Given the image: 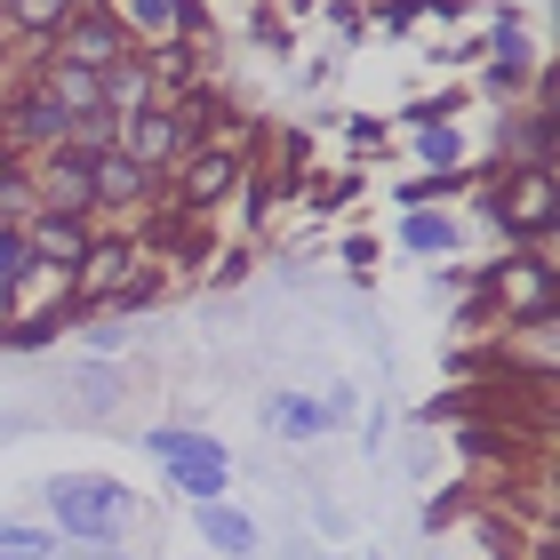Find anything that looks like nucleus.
<instances>
[{"mask_svg": "<svg viewBox=\"0 0 560 560\" xmlns=\"http://www.w3.org/2000/svg\"><path fill=\"white\" fill-rule=\"evenodd\" d=\"M40 504L57 521V537H72V545H120L137 528V489L113 472H57L40 489Z\"/></svg>", "mask_w": 560, "mask_h": 560, "instance_id": "f257e3e1", "label": "nucleus"}, {"mask_svg": "<svg viewBox=\"0 0 560 560\" xmlns=\"http://www.w3.org/2000/svg\"><path fill=\"white\" fill-rule=\"evenodd\" d=\"M129 393H137V376L120 361H96V352H89V361H65L33 400L48 417H65V424H105V417L129 409Z\"/></svg>", "mask_w": 560, "mask_h": 560, "instance_id": "f03ea898", "label": "nucleus"}, {"mask_svg": "<svg viewBox=\"0 0 560 560\" xmlns=\"http://www.w3.org/2000/svg\"><path fill=\"white\" fill-rule=\"evenodd\" d=\"M65 105L48 89H16L9 105H0V161H16V168H33L40 152H57L65 144Z\"/></svg>", "mask_w": 560, "mask_h": 560, "instance_id": "7ed1b4c3", "label": "nucleus"}, {"mask_svg": "<svg viewBox=\"0 0 560 560\" xmlns=\"http://www.w3.org/2000/svg\"><path fill=\"white\" fill-rule=\"evenodd\" d=\"M120 57H137V33L120 24V9H81L57 33V65H81V72H113Z\"/></svg>", "mask_w": 560, "mask_h": 560, "instance_id": "20e7f679", "label": "nucleus"}, {"mask_svg": "<svg viewBox=\"0 0 560 560\" xmlns=\"http://www.w3.org/2000/svg\"><path fill=\"white\" fill-rule=\"evenodd\" d=\"M489 217L504 224V241H552V168H504V192H489Z\"/></svg>", "mask_w": 560, "mask_h": 560, "instance_id": "39448f33", "label": "nucleus"}, {"mask_svg": "<svg viewBox=\"0 0 560 560\" xmlns=\"http://www.w3.org/2000/svg\"><path fill=\"white\" fill-rule=\"evenodd\" d=\"M33 192H40V217H81L89 224V209H96L89 161H81V152H65V144L33 161Z\"/></svg>", "mask_w": 560, "mask_h": 560, "instance_id": "423d86ee", "label": "nucleus"}, {"mask_svg": "<svg viewBox=\"0 0 560 560\" xmlns=\"http://www.w3.org/2000/svg\"><path fill=\"white\" fill-rule=\"evenodd\" d=\"M480 296H504V304H497L504 328H552V304H560V296H552V272H545V265H513V257H504V272H497Z\"/></svg>", "mask_w": 560, "mask_h": 560, "instance_id": "0eeeda50", "label": "nucleus"}, {"mask_svg": "<svg viewBox=\"0 0 560 560\" xmlns=\"http://www.w3.org/2000/svg\"><path fill=\"white\" fill-rule=\"evenodd\" d=\"M241 192V144H192L185 176H176V209H217Z\"/></svg>", "mask_w": 560, "mask_h": 560, "instance_id": "6e6552de", "label": "nucleus"}, {"mask_svg": "<svg viewBox=\"0 0 560 560\" xmlns=\"http://www.w3.org/2000/svg\"><path fill=\"white\" fill-rule=\"evenodd\" d=\"M257 424L272 432L280 448H320V432L337 424V417H328L320 393H265V400H257Z\"/></svg>", "mask_w": 560, "mask_h": 560, "instance_id": "1a4fd4ad", "label": "nucleus"}, {"mask_svg": "<svg viewBox=\"0 0 560 560\" xmlns=\"http://www.w3.org/2000/svg\"><path fill=\"white\" fill-rule=\"evenodd\" d=\"M137 265H144V248H137V241H89V257L72 265V296H81L89 313H96V304H113V296H120V280H129Z\"/></svg>", "mask_w": 560, "mask_h": 560, "instance_id": "9d476101", "label": "nucleus"}, {"mask_svg": "<svg viewBox=\"0 0 560 560\" xmlns=\"http://www.w3.org/2000/svg\"><path fill=\"white\" fill-rule=\"evenodd\" d=\"M120 152H129L137 168H152V176H161L168 161H185L192 144H185V129H176V113H168V105H152V113H137L129 129H120Z\"/></svg>", "mask_w": 560, "mask_h": 560, "instance_id": "9b49d317", "label": "nucleus"}, {"mask_svg": "<svg viewBox=\"0 0 560 560\" xmlns=\"http://www.w3.org/2000/svg\"><path fill=\"white\" fill-rule=\"evenodd\" d=\"M185 513H192V528H200V537H209V545H217L224 560H257V552H265V528L248 521L241 504L209 497V504H185Z\"/></svg>", "mask_w": 560, "mask_h": 560, "instance_id": "f8f14e48", "label": "nucleus"}, {"mask_svg": "<svg viewBox=\"0 0 560 560\" xmlns=\"http://www.w3.org/2000/svg\"><path fill=\"white\" fill-rule=\"evenodd\" d=\"M89 185H96V209H129V200H152V168H137L129 152H96L89 161Z\"/></svg>", "mask_w": 560, "mask_h": 560, "instance_id": "ddd939ff", "label": "nucleus"}, {"mask_svg": "<svg viewBox=\"0 0 560 560\" xmlns=\"http://www.w3.org/2000/svg\"><path fill=\"white\" fill-rule=\"evenodd\" d=\"M89 241H96V233H89L81 217H33V224H24V248H33L40 265H65V272L89 257Z\"/></svg>", "mask_w": 560, "mask_h": 560, "instance_id": "4468645a", "label": "nucleus"}, {"mask_svg": "<svg viewBox=\"0 0 560 560\" xmlns=\"http://www.w3.org/2000/svg\"><path fill=\"white\" fill-rule=\"evenodd\" d=\"M96 81H105V113H120V120H137V113H152V105H161V89H152L144 57H120L113 72H96Z\"/></svg>", "mask_w": 560, "mask_h": 560, "instance_id": "2eb2a0df", "label": "nucleus"}, {"mask_svg": "<svg viewBox=\"0 0 560 560\" xmlns=\"http://www.w3.org/2000/svg\"><path fill=\"white\" fill-rule=\"evenodd\" d=\"M137 441L161 456V465H233L209 432H185V424H152V432H137Z\"/></svg>", "mask_w": 560, "mask_h": 560, "instance_id": "dca6fc26", "label": "nucleus"}, {"mask_svg": "<svg viewBox=\"0 0 560 560\" xmlns=\"http://www.w3.org/2000/svg\"><path fill=\"white\" fill-rule=\"evenodd\" d=\"M504 161L552 168V105H528L521 120H504Z\"/></svg>", "mask_w": 560, "mask_h": 560, "instance_id": "f3484780", "label": "nucleus"}, {"mask_svg": "<svg viewBox=\"0 0 560 560\" xmlns=\"http://www.w3.org/2000/svg\"><path fill=\"white\" fill-rule=\"evenodd\" d=\"M137 57H144V72H152V89H176V81L200 89V48H192L185 33L161 40V48H137Z\"/></svg>", "mask_w": 560, "mask_h": 560, "instance_id": "a211bd4d", "label": "nucleus"}, {"mask_svg": "<svg viewBox=\"0 0 560 560\" xmlns=\"http://www.w3.org/2000/svg\"><path fill=\"white\" fill-rule=\"evenodd\" d=\"M456 217H432V209H409L400 217V248H409V257H456Z\"/></svg>", "mask_w": 560, "mask_h": 560, "instance_id": "6ab92c4d", "label": "nucleus"}, {"mask_svg": "<svg viewBox=\"0 0 560 560\" xmlns=\"http://www.w3.org/2000/svg\"><path fill=\"white\" fill-rule=\"evenodd\" d=\"M33 89H48L65 113H96V105H105V81H96V72H81V65H48Z\"/></svg>", "mask_w": 560, "mask_h": 560, "instance_id": "aec40b11", "label": "nucleus"}, {"mask_svg": "<svg viewBox=\"0 0 560 560\" xmlns=\"http://www.w3.org/2000/svg\"><path fill=\"white\" fill-rule=\"evenodd\" d=\"M40 217V192H33V168L0 161V233H24Z\"/></svg>", "mask_w": 560, "mask_h": 560, "instance_id": "412c9836", "label": "nucleus"}, {"mask_svg": "<svg viewBox=\"0 0 560 560\" xmlns=\"http://www.w3.org/2000/svg\"><path fill=\"white\" fill-rule=\"evenodd\" d=\"M81 9H89V0H9V24H16V33H33V40H57Z\"/></svg>", "mask_w": 560, "mask_h": 560, "instance_id": "4be33fe9", "label": "nucleus"}, {"mask_svg": "<svg viewBox=\"0 0 560 560\" xmlns=\"http://www.w3.org/2000/svg\"><path fill=\"white\" fill-rule=\"evenodd\" d=\"M81 345L96 352V361H120V352L137 345V320H129V313H89V320H81Z\"/></svg>", "mask_w": 560, "mask_h": 560, "instance_id": "5701e85b", "label": "nucleus"}, {"mask_svg": "<svg viewBox=\"0 0 560 560\" xmlns=\"http://www.w3.org/2000/svg\"><path fill=\"white\" fill-rule=\"evenodd\" d=\"M161 296H168V272H161V265H137L129 280H120V296H113V304H120L129 320H144V313H152Z\"/></svg>", "mask_w": 560, "mask_h": 560, "instance_id": "b1692460", "label": "nucleus"}, {"mask_svg": "<svg viewBox=\"0 0 560 560\" xmlns=\"http://www.w3.org/2000/svg\"><path fill=\"white\" fill-rule=\"evenodd\" d=\"M0 560H57V537L40 521H0Z\"/></svg>", "mask_w": 560, "mask_h": 560, "instance_id": "393cba45", "label": "nucleus"}, {"mask_svg": "<svg viewBox=\"0 0 560 560\" xmlns=\"http://www.w3.org/2000/svg\"><path fill=\"white\" fill-rule=\"evenodd\" d=\"M224 480H233V465H168V489L185 497V504H209V497H224Z\"/></svg>", "mask_w": 560, "mask_h": 560, "instance_id": "a878e982", "label": "nucleus"}, {"mask_svg": "<svg viewBox=\"0 0 560 560\" xmlns=\"http://www.w3.org/2000/svg\"><path fill=\"white\" fill-rule=\"evenodd\" d=\"M57 417L40 409V400H0V448H16V441H33V432H48Z\"/></svg>", "mask_w": 560, "mask_h": 560, "instance_id": "bb28decb", "label": "nucleus"}, {"mask_svg": "<svg viewBox=\"0 0 560 560\" xmlns=\"http://www.w3.org/2000/svg\"><path fill=\"white\" fill-rule=\"evenodd\" d=\"M521 72H528V40H521V33H504V40H497V57H489V89H513Z\"/></svg>", "mask_w": 560, "mask_h": 560, "instance_id": "cd10ccee", "label": "nucleus"}, {"mask_svg": "<svg viewBox=\"0 0 560 560\" xmlns=\"http://www.w3.org/2000/svg\"><path fill=\"white\" fill-rule=\"evenodd\" d=\"M417 152H424V168H456V152H465V144H456L448 120H432V129H417Z\"/></svg>", "mask_w": 560, "mask_h": 560, "instance_id": "c85d7f7f", "label": "nucleus"}, {"mask_svg": "<svg viewBox=\"0 0 560 560\" xmlns=\"http://www.w3.org/2000/svg\"><path fill=\"white\" fill-rule=\"evenodd\" d=\"M176 9H185V0H129L120 24H129V33H137V24H176Z\"/></svg>", "mask_w": 560, "mask_h": 560, "instance_id": "c756f323", "label": "nucleus"}, {"mask_svg": "<svg viewBox=\"0 0 560 560\" xmlns=\"http://www.w3.org/2000/svg\"><path fill=\"white\" fill-rule=\"evenodd\" d=\"M456 513H465V489H441V497L424 504V528H432V537H441V528H448Z\"/></svg>", "mask_w": 560, "mask_h": 560, "instance_id": "7c9ffc66", "label": "nucleus"}, {"mask_svg": "<svg viewBox=\"0 0 560 560\" xmlns=\"http://www.w3.org/2000/svg\"><path fill=\"white\" fill-rule=\"evenodd\" d=\"M280 560H337V552L313 545V537H280Z\"/></svg>", "mask_w": 560, "mask_h": 560, "instance_id": "2f4dec72", "label": "nucleus"}, {"mask_svg": "<svg viewBox=\"0 0 560 560\" xmlns=\"http://www.w3.org/2000/svg\"><path fill=\"white\" fill-rule=\"evenodd\" d=\"M352 560H385V552H352Z\"/></svg>", "mask_w": 560, "mask_h": 560, "instance_id": "473e14b6", "label": "nucleus"}, {"mask_svg": "<svg viewBox=\"0 0 560 560\" xmlns=\"http://www.w3.org/2000/svg\"><path fill=\"white\" fill-rule=\"evenodd\" d=\"M0 16H9V0H0Z\"/></svg>", "mask_w": 560, "mask_h": 560, "instance_id": "72a5a7b5", "label": "nucleus"}]
</instances>
